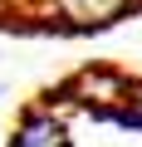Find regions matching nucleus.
Here are the masks:
<instances>
[{
  "label": "nucleus",
  "mask_w": 142,
  "mask_h": 147,
  "mask_svg": "<svg viewBox=\"0 0 142 147\" xmlns=\"http://www.w3.org/2000/svg\"><path fill=\"white\" fill-rule=\"evenodd\" d=\"M113 118H118L122 127H137V132H142V84H132V88L122 93V103L113 108Z\"/></svg>",
  "instance_id": "3"
},
{
  "label": "nucleus",
  "mask_w": 142,
  "mask_h": 147,
  "mask_svg": "<svg viewBox=\"0 0 142 147\" xmlns=\"http://www.w3.org/2000/svg\"><path fill=\"white\" fill-rule=\"evenodd\" d=\"M10 147H69V132H64V123H59L54 113L30 108V113L20 118V127H15V137H10Z\"/></svg>",
  "instance_id": "2"
},
{
  "label": "nucleus",
  "mask_w": 142,
  "mask_h": 147,
  "mask_svg": "<svg viewBox=\"0 0 142 147\" xmlns=\"http://www.w3.org/2000/svg\"><path fill=\"white\" fill-rule=\"evenodd\" d=\"M49 5L64 20H74L79 30H93V25H113L118 15H127L137 0H49Z\"/></svg>",
  "instance_id": "1"
}]
</instances>
